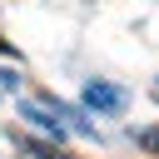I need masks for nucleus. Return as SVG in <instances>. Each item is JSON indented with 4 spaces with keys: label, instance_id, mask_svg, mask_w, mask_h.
I'll return each instance as SVG.
<instances>
[{
    "label": "nucleus",
    "instance_id": "f257e3e1",
    "mask_svg": "<svg viewBox=\"0 0 159 159\" xmlns=\"http://www.w3.org/2000/svg\"><path fill=\"white\" fill-rule=\"evenodd\" d=\"M84 104H89V109H104V114H119V109H124V89H114V84H104V80H89V84H84Z\"/></svg>",
    "mask_w": 159,
    "mask_h": 159
},
{
    "label": "nucleus",
    "instance_id": "f03ea898",
    "mask_svg": "<svg viewBox=\"0 0 159 159\" xmlns=\"http://www.w3.org/2000/svg\"><path fill=\"white\" fill-rule=\"evenodd\" d=\"M20 114H25V119H35V124H40V129H50V134H55V139H60V134H65V124H60V119H55V109H45V104H35V99H25V104H20Z\"/></svg>",
    "mask_w": 159,
    "mask_h": 159
},
{
    "label": "nucleus",
    "instance_id": "7ed1b4c3",
    "mask_svg": "<svg viewBox=\"0 0 159 159\" xmlns=\"http://www.w3.org/2000/svg\"><path fill=\"white\" fill-rule=\"evenodd\" d=\"M134 144H139V149H149V154H159V129H139V134H134Z\"/></svg>",
    "mask_w": 159,
    "mask_h": 159
},
{
    "label": "nucleus",
    "instance_id": "20e7f679",
    "mask_svg": "<svg viewBox=\"0 0 159 159\" xmlns=\"http://www.w3.org/2000/svg\"><path fill=\"white\" fill-rule=\"evenodd\" d=\"M15 80H20L15 70H0V89H15Z\"/></svg>",
    "mask_w": 159,
    "mask_h": 159
},
{
    "label": "nucleus",
    "instance_id": "39448f33",
    "mask_svg": "<svg viewBox=\"0 0 159 159\" xmlns=\"http://www.w3.org/2000/svg\"><path fill=\"white\" fill-rule=\"evenodd\" d=\"M35 154H40V159H65V154H55V149H35Z\"/></svg>",
    "mask_w": 159,
    "mask_h": 159
},
{
    "label": "nucleus",
    "instance_id": "423d86ee",
    "mask_svg": "<svg viewBox=\"0 0 159 159\" xmlns=\"http://www.w3.org/2000/svg\"><path fill=\"white\" fill-rule=\"evenodd\" d=\"M0 55H15V50H10V45H5V40H0Z\"/></svg>",
    "mask_w": 159,
    "mask_h": 159
}]
</instances>
